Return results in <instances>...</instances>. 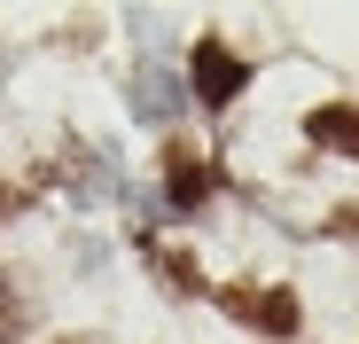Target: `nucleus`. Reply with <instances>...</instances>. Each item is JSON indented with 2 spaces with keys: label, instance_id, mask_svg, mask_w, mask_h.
<instances>
[{
  "label": "nucleus",
  "instance_id": "obj_1",
  "mask_svg": "<svg viewBox=\"0 0 359 344\" xmlns=\"http://www.w3.org/2000/svg\"><path fill=\"white\" fill-rule=\"evenodd\" d=\"M188 86H196V102H203V110H226L234 94L250 86V63H243V55H234L219 32H203V39H196V55H188Z\"/></svg>",
  "mask_w": 359,
  "mask_h": 344
},
{
  "label": "nucleus",
  "instance_id": "obj_2",
  "mask_svg": "<svg viewBox=\"0 0 359 344\" xmlns=\"http://www.w3.org/2000/svg\"><path fill=\"white\" fill-rule=\"evenodd\" d=\"M219 305L234 313V321H250V329H266V336H297V290H219Z\"/></svg>",
  "mask_w": 359,
  "mask_h": 344
},
{
  "label": "nucleus",
  "instance_id": "obj_3",
  "mask_svg": "<svg viewBox=\"0 0 359 344\" xmlns=\"http://www.w3.org/2000/svg\"><path fill=\"white\" fill-rule=\"evenodd\" d=\"M164 196H172V211H196V204L211 196V164H203L188 141L164 149Z\"/></svg>",
  "mask_w": 359,
  "mask_h": 344
},
{
  "label": "nucleus",
  "instance_id": "obj_4",
  "mask_svg": "<svg viewBox=\"0 0 359 344\" xmlns=\"http://www.w3.org/2000/svg\"><path fill=\"white\" fill-rule=\"evenodd\" d=\"M305 141H313V149H336V157H359V102H320V110H305Z\"/></svg>",
  "mask_w": 359,
  "mask_h": 344
},
{
  "label": "nucleus",
  "instance_id": "obj_5",
  "mask_svg": "<svg viewBox=\"0 0 359 344\" xmlns=\"http://www.w3.org/2000/svg\"><path fill=\"white\" fill-rule=\"evenodd\" d=\"M133 110H141V118H172V110H180V86L164 79V71H141V86H133Z\"/></svg>",
  "mask_w": 359,
  "mask_h": 344
},
{
  "label": "nucleus",
  "instance_id": "obj_6",
  "mask_svg": "<svg viewBox=\"0 0 359 344\" xmlns=\"http://www.w3.org/2000/svg\"><path fill=\"white\" fill-rule=\"evenodd\" d=\"M24 336V298H16V282L0 274V344H16Z\"/></svg>",
  "mask_w": 359,
  "mask_h": 344
},
{
  "label": "nucleus",
  "instance_id": "obj_7",
  "mask_svg": "<svg viewBox=\"0 0 359 344\" xmlns=\"http://www.w3.org/2000/svg\"><path fill=\"white\" fill-rule=\"evenodd\" d=\"M164 274H172V290H188V298L203 290V274H196V258H188V251H172V258H164Z\"/></svg>",
  "mask_w": 359,
  "mask_h": 344
},
{
  "label": "nucleus",
  "instance_id": "obj_8",
  "mask_svg": "<svg viewBox=\"0 0 359 344\" xmlns=\"http://www.w3.org/2000/svg\"><path fill=\"white\" fill-rule=\"evenodd\" d=\"M8 211H16V188H0V219H8Z\"/></svg>",
  "mask_w": 359,
  "mask_h": 344
},
{
  "label": "nucleus",
  "instance_id": "obj_9",
  "mask_svg": "<svg viewBox=\"0 0 359 344\" xmlns=\"http://www.w3.org/2000/svg\"><path fill=\"white\" fill-rule=\"evenodd\" d=\"M63 344H79V336H63Z\"/></svg>",
  "mask_w": 359,
  "mask_h": 344
}]
</instances>
